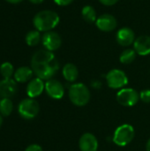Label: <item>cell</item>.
Masks as SVG:
<instances>
[{
    "label": "cell",
    "mask_w": 150,
    "mask_h": 151,
    "mask_svg": "<svg viewBox=\"0 0 150 151\" xmlns=\"http://www.w3.org/2000/svg\"><path fill=\"white\" fill-rule=\"evenodd\" d=\"M31 68L36 77L43 81H49L58 71L59 64L52 51L40 50L32 56Z\"/></svg>",
    "instance_id": "6da1fadb"
},
{
    "label": "cell",
    "mask_w": 150,
    "mask_h": 151,
    "mask_svg": "<svg viewBox=\"0 0 150 151\" xmlns=\"http://www.w3.org/2000/svg\"><path fill=\"white\" fill-rule=\"evenodd\" d=\"M60 18L58 14L51 10H43L37 12L34 19L33 24L36 30L39 32L52 31L59 23Z\"/></svg>",
    "instance_id": "7a4b0ae2"
},
{
    "label": "cell",
    "mask_w": 150,
    "mask_h": 151,
    "mask_svg": "<svg viewBox=\"0 0 150 151\" xmlns=\"http://www.w3.org/2000/svg\"><path fill=\"white\" fill-rule=\"evenodd\" d=\"M68 96L72 104L82 107L90 101V91L88 88L83 83H74L70 86Z\"/></svg>",
    "instance_id": "3957f363"
},
{
    "label": "cell",
    "mask_w": 150,
    "mask_h": 151,
    "mask_svg": "<svg viewBox=\"0 0 150 151\" xmlns=\"http://www.w3.org/2000/svg\"><path fill=\"white\" fill-rule=\"evenodd\" d=\"M134 136L133 127L129 124H123L116 128L113 134V142L118 147H126L132 142Z\"/></svg>",
    "instance_id": "277c9868"
},
{
    "label": "cell",
    "mask_w": 150,
    "mask_h": 151,
    "mask_svg": "<svg viewBox=\"0 0 150 151\" xmlns=\"http://www.w3.org/2000/svg\"><path fill=\"white\" fill-rule=\"evenodd\" d=\"M18 111L19 115L25 119H34L39 111H40V105L34 98H26L23 99L19 106Z\"/></svg>",
    "instance_id": "5b68a950"
},
{
    "label": "cell",
    "mask_w": 150,
    "mask_h": 151,
    "mask_svg": "<svg viewBox=\"0 0 150 151\" xmlns=\"http://www.w3.org/2000/svg\"><path fill=\"white\" fill-rule=\"evenodd\" d=\"M106 82L111 88L121 89L128 84V78L124 71L112 69L106 74Z\"/></svg>",
    "instance_id": "8992f818"
},
{
    "label": "cell",
    "mask_w": 150,
    "mask_h": 151,
    "mask_svg": "<svg viewBox=\"0 0 150 151\" xmlns=\"http://www.w3.org/2000/svg\"><path fill=\"white\" fill-rule=\"evenodd\" d=\"M140 100V94L133 88H124L117 94V101L125 107H132L137 104Z\"/></svg>",
    "instance_id": "52a82bcc"
},
{
    "label": "cell",
    "mask_w": 150,
    "mask_h": 151,
    "mask_svg": "<svg viewBox=\"0 0 150 151\" xmlns=\"http://www.w3.org/2000/svg\"><path fill=\"white\" fill-rule=\"evenodd\" d=\"M42 42L45 50L52 52L58 50L62 44L61 36L54 31L45 32L42 37Z\"/></svg>",
    "instance_id": "ba28073f"
},
{
    "label": "cell",
    "mask_w": 150,
    "mask_h": 151,
    "mask_svg": "<svg viewBox=\"0 0 150 151\" xmlns=\"http://www.w3.org/2000/svg\"><path fill=\"white\" fill-rule=\"evenodd\" d=\"M45 91L47 95L52 99L59 100L65 95V88L63 84L57 80L50 79L45 83Z\"/></svg>",
    "instance_id": "9c48e42d"
},
{
    "label": "cell",
    "mask_w": 150,
    "mask_h": 151,
    "mask_svg": "<svg viewBox=\"0 0 150 151\" xmlns=\"http://www.w3.org/2000/svg\"><path fill=\"white\" fill-rule=\"evenodd\" d=\"M135 39V34L133 30L127 27H121L116 34L117 42L122 47H128L131 44H133Z\"/></svg>",
    "instance_id": "30bf717a"
},
{
    "label": "cell",
    "mask_w": 150,
    "mask_h": 151,
    "mask_svg": "<svg viewBox=\"0 0 150 151\" xmlns=\"http://www.w3.org/2000/svg\"><path fill=\"white\" fill-rule=\"evenodd\" d=\"M95 25L98 27V29H100L101 31L111 32L117 27L118 21L113 15L109 13H104L97 18L95 21Z\"/></svg>",
    "instance_id": "8fae6325"
},
{
    "label": "cell",
    "mask_w": 150,
    "mask_h": 151,
    "mask_svg": "<svg viewBox=\"0 0 150 151\" xmlns=\"http://www.w3.org/2000/svg\"><path fill=\"white\" fill-rule=\"evenodd\" d=\"M79 148L80 151H97L98 141L91 133H85L79 140Z\"/></svg>",
    "instance_id": "7c38bea8"
},
{
    "label": "cell",
    "mask_w": 150,
    "mask_h": 151,
    "mask_svg": "<svg viewBox=\"0 0 150 151\" xmlns=\"http://www.w3.org/2000/svg\"><path fill=\"white\" fill-rule=\"evenodd\" d=\"M17 81L13 79H3L0 81V98H11L17 92Z\"/></svg>",
    "instance_id": "4fadbf2b"
},
{
    "label": "cell",
    "mask_w": 150,
    "mask_h": 151,
    "mask_svg": "<svg viewBox=\"0 0 150 151\" xmlns=\"http://www.w3.org/2000/svg\"><path fill=\"white\" fill-rule=\"evenodd\" d=\"M43 90H45V83L43 80L38 77L32 79L27 86V95L29 98H35L41 96Z\"/></svg>",
    "instance_id": "5bb4252c"
},
{
    "label": "cell",
    "mask_w": 150,
    "mask_h": 151,
    "mask_svg": "<svg viewBox=\"0 0 150 151\" xmlns=\"http://www.w3.org/2000/svg\"><path fill=\"white\" fill-rule=\"evenodd\" d=\"M133 49L138 55L148 56L150 54V36L141 35L133 42Z\"/></svg>",
    "instance_id": "9a60e30c"
},
{
    "label": "cell",
    "mask_w": 150,
    "mask_h": 151,
    "mask_svg": "<svg viewBox=\"0 0 150 151\" xmlns=\"http://www.w3.org/2000/svg\"><path fill=\"white\" fill-rule=\"evenodd\" d=\"M34 72L31 67L28 66H21L19 67L13 74L14 80L19 83H25L28 81L32 80V76Z\"/></svg>",
    "instance_id": "2e32d148"
},
{
    "label": "cell",
    "mask_w": 150,
    "mask_h": 151,
    "mask_svg": "<svg viewBox=\"0 0 150 151\" xmlns=\"http://www.w3.org/2000/svg\"><path fill=\"white\" fill-rule=\"evenodd\" d=\"M62 73L65 81L69 82H74L79 77V70L77 66L72 63H67L64 65Z\"/></svg>",
    "instance_id": "e0dca14e"
},
{
    "label": "cell",
    "mask_w": 150,
    "mask_h": 151,
    "mask_svg": "<svg viewBox=\"0 0 150 151\" xmlns=\"http://www.w3.org/2000/svg\"><path fill=\"white\" fill-rule=\"evenodd\" d=\"M81 15L84 20H86L88 23H94L97 19L96 12L94 7L91 5H85L81 10Z\"/></svg>",
    "instance_id": "ac0fdd59"
},
{
    "label": "cell",
    "mask_w": 150,
    "mask_h": 151,
    "mask_svg": "<svg viewBox=\"0 0 150 151\" xmlns=\"http://www.w3.org/2000/svg\"><path fill=\"white\" fill-rule=\"evenodd\" d=\"M13 111V104L10 98H3L0 100V114L3 117H8Z\"/></svg>",
    "instance_id": "d6986e66"
},
{
    "label": "cell",
    "mask_w": 150,
    "mask_h": 151,
    "mask_svg": "<svg viewBox=\"0 0 150 151\" xmlns=\"http://www.w3.org/2000/svg\"><path fill=\"white\" fill-rule=\"evenodd\" d=\"M136 55H137V53L134 50V49H126L120 54L119 61L124 65L131 64L135 60Z\"/></svg>",
    "instance_id": "ffe728a7"
},
{
    "label": "cell",
    "mask_w": 150,
    "mask_h": 151,
    "mask_svg": "<svg viewBox=\"0 0 150 151\" xmlns=\"http://www.w3.org/2000/svg\"><path fill=\"white\" fill-rule=\"evenodd\" d=\"M41 39H42L41 34L38 30L29 31L26 35V42L28 46H31V47L36 46L40 42Z\"/></svg>",
    "instance_id": "44dd1931"
},
{
    "label": "cell",
    "mask_w": 150,
    "mask_h": 151,
    "mask_svg": "<svg viewBox=\"0 0 150 151\" xmlns=\"http://www.w3.org/2000/svg\"><path fill=\"white\" fill-rule=\"evenodd\" d=\"M0 73L4 79H11L14 74L13 65L10 62H4L0 65Z\"/></svg>",
    "instance_id": "7402d4cb"
},
{
    "label": "cell",
    "mask_w": 150,
    "mask_h": 151,
    "mask_svg": "<svg viewBox=\"0 0 150 151\" xmlns=\"http://www.w3.org/2000/svg\"><path fill=\"white\" fill-rule=\"evenodd\" d=\"M140 99L145 103L149 104L150 103V89H144L140 93Z\"/></svg>",
    "instance_id": "603a6c76"
},
{
    "label": "cell",
    "mask_w": 150,
    "mask_h": 151,
    "mask_svg": "<svg viewBox=\"0 0 150 151\" xmlns=\"http://www.w3.org/2000/svg\"><path fill=\"white\" fill-rule=\"evenodd\" d=\"M25 151H43L42 148L38 144H31L26 148Z\"/></svg>",
    "instance_id": "cb8c5ba5"
},
{
    "label": "cell",
    "mask_w": 150,
    "mask_h": 151,
    "mask_svg": "<svg viewBox=\"0 0 150 151\" xmlns=\"http://www.w3.org/2000/svg\"><path fill=\"white\" fill-rule=\"evenodd\" d=\"M74 0H54V2L59 6H67L71 4Z\"/></svg>",
    "instance_id": "d4e9b609"
},
{
    "label": "cell",
    "mask_w": 150,
    "mask_h": 151,
    "mask_svg": "<svg viewBox=\"0 0 150 151\" xmlns=\"http://www.w3.org/2000/svg\"><path fill=\"white\" fill-rule=\"evenodd\" d=\"M99 2L103 4V5H106V6H111V5H114L116 4L118 0H99Z\"/></svg>",
    "instance_id": "484cf974"
},
{
    "label": "cell",
    "mask_w": 150,
    "mask_h": 151,
    "mask_svg": "<svg viewBox=\"0 0 150 151\" xmlns=\"http://www.w3.org/2000/svg\"><path fill=\"white\" fill-rule=\"evenodd\" d=\"M5 1L10 4H19V3L22 2L23 0H5Z\"/></svg>",
    "instance_id": "4316f807"
},
{
    "label": "cell",
    "mask_w": 150,
    "mask_h": 151,
    "mask_svg": "<svg viewBox=\"0 0 150 151\" xmlns=\"http://www.w3.org/2000/svg\"><path fill=\"white\" fill-rule=\"evenodd\" d=\"M32 4H41L42 3L44 0H29Z\"/></svg>",
    "instance_id": "83f0119b"
},
{
    "label": "cell",
    "mask_w": 150,
    "mask_h": 151,
    "mask_svg": "<svg viewBox=\"0 0 150 151\" xmlns=\"http://www.w3.org/2000/svg\"><path fill=\"white\" fill-rule=\"evenodd\" d=\"M146 151H150V139L147 142V144H146Z\"/></svg>",
    "instance_id": "f1b7e54d"
},
{
    "label": "cell",
    "mask_w": 150,
    "mask_h": 151,
    "mask_svg": "<svg viewBox=\"0 0 150 151\" xmlns=\"http://www.w3.org/2000/svg\"><path fill=\"white\" fill-rule=\"evenodd\" d=\"M2 124H3V116L0 114V127H1V126H2Z\"/></svg>",
    "instance_id": "f546056e"
}]
</instances>
